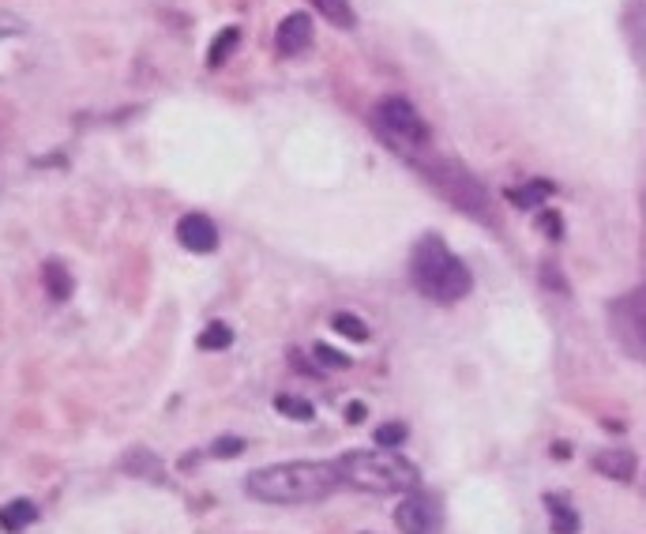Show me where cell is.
<instances>
[{"label": "cell", "instance_id": "cell-1", "mask_svg": "<svg viewBox=\"0 0 646 534\" xmlns=\"http://www.w3.org/2000/svg\"><path fill=\"white\" fill-rule=\"evenodd\" d=\"M339 486V463H275L245 478V493L263 504H316Z\"/></svg>", "mask_w": 646, "mask_h": 534}, {"label": "cell", "instance_id": "cell-2", "mask_svg": "<svg viewBox=\"0 0 646 534\" xmlns=\"http://www.w3.org/2000/svg\"><path fill=\"white\" fill-rule=\"evenodd\" d=\"M410 279H414L417 294L440 305H455L474 290V279L455 252L444 245V237H421L410 252Z\"/></svg>", "mask_w": 646, "mask_h": 534}, {"label": "cell", "instance_id": "cell-3", "mask_svg": "<svg viewBox=\"0 0 646 534\" xmlns=\"http://www.w3.org/2000/svg\"><path fill=\"white\" fill-rule=\"evenodd\" d=\"M339 474L346 486L354 489H369V493H410L421 482V471H417L410 459L395 452V448H357V452H346L339 459Z\"/></svg>", "mask_w": 646, "mask_h": 534}, {"label": "cell", "instance_id": "cell-4", "mask_svg": "<svg viewBox=\"0 0 646 534\" xmlns=\"http://www.w3.org/2000/svg\"><path fill=\"white\" fill-rule=\"evenodd\" d=\"M421 173H425V181L444 196L447 204L459 207L462 215H470L477 222H493L489 192L462 162H455V158H429V162H421Z\"/></svg>", "mask_w": 646, "mask_h": 534}, {"label": "cell", "instance_id": "cell-5", "mask_svg": "<svg viewBox=\"0 0 646 534\" xmlns=\"http://www.w3.org/2000/svg\"><path fill=\"white\" fill-rule=\"evenodd\" d=\"M372 128L384 136L391 147H402V155H410L417 147L429 143V125L425 117L406 102V98H384L372 110Z\"/></svg>", "mask_w": 646, "mask_h": 534}, {"label": "cell", "instance_id": "cell-6", "mask_svg": "<svg viewBox=\"0 0 646 534\" xmlns=\"http://www.w3.org/2000/svg\"><path fill=\"white\" fill-rule=\"evenodd\" d=\"M609 324H613L616 343L624 346L635 362L646 365V283L609 305Z\"/></svg>", "mask_w": 646, "mask_h": 534}, {"label": "cell", "instance_id": "cell-7", "mask_svg": "<svg viewBox=\"0 0 646 534\" xmlns=\"http://www.w3.org/2000/svg\"><path fill=\"white\" fill-rule=\"evenodd\" d=\"M395 523H399L402 534H440V527H444L440 497L425 493V489H410L395 508Z\"/></svg>", "mask_w": 646, "mask_h": 534}, {"label": "cell", "instance_id": "cell-8", "mask_svg": "<svg viewBox=\"0 0 646 534\" xmlns=\"http://www.w3.org/2000/svg\"><path fill=\"white\" fill-rule=\"evenodd\" d=\"M177 241L185 245L188 252H215L218 249V226L207 215L192 211L185 219L177 222Z\"/></svg>", "mask_w": 646, "mask_h": 534}, {"label": "cell", "instance_id": "cell-9", "mask_svg": "<svg viewBox=\"0 0 646 534\" xmlns=\"http://www.w3.org/2000/svg\"><path fill=\"white\" fill-rule=\"evenodd\" d=\"M312 42V19L305 12H293L278 23L275 31V46L282 57H297V53H305V46Z\"/></svg>", "mask_w": 646, "mask_h": 534}, {"label": "cell", "instance_id": "cell-10", "mask_svg": "<svg viewBox=\"0 0 646 534\" xmlns=\"http://www.w3.org/2000/svg\"><path fill=\"white\" fill-rule=\"evenodd\" d=\"M620 23H624V38H628L631 57L639 61V68H643L646 76V0H628Z\"/></svg>", "mask_w": 646, "mask_h": 534}, {"label": "cell", "instance_id": "cell-11", "mask_svg": "<svg viewBox=\"0 0 646 534\" xmlns=\"http://www.w3.org/2000/svg\"><path fill=\"white\" fill-rule=\"evenodd\" d=\"M594 471L609 474L613 482H631L635 478V452L628 448H605L594 456Z\"/></svg>", "mask_w": 646, "mask_h": 534}, {"label": "cell", "instance_id": "cell-12", "mask_svg": "<svg viewBox=\"0 0 646 534\" xmlns=\"http://www.w3.org/2000/svg\"><path fill=\"white\" fill-rule=\"evenodd\" d=\"M34 519H38V504L27 501V497H16V501H8L0 508V531L19 534V531H27Z\"/></svg>", "mask_w": 646, "mask_h": 534}, {"label": "cell", "instance_id": "cell-13", "mask_svg": "<svg viewBox=\"0 0 646 534\" xmlns=\"http://www.w3.org/2000/svg\"><path fill=\"white\" fill-rule=\"evenodd\" d=\"M42 283H46V294L53 301L72 298V275H68V267L57 264V260H49V264L42 267Z\"/></svg>", "mask_w": 646, "mask_h": 534}, {"label": "cell", "instance_id": "cell-14", "mask_svg": "<svg viewBox=\"0 0 646 534\" xmlns=\"http://www.w3.org/2000/svg\"><path fill=\"white\" fill-rule=\"evenodd\" d=\"M549 504V523H553V534H579V516H575V508L564 504L560 497H545Z\"/></svg>", "mask_w": 646, "mask_h": 534}, {"label": "cell", "instance_id": "cell-15", "mask_svg": "<svg viewBox=\"0 0 646 534\" xmlns=\"http://www.w3.org/2000/svg\"><path fill=\"white\" fill-rule=\"evenodd\" d=\"M316 8H320V16L327 19V23H335L339 31H354V12H350V4L346 0H312Z\"/></svg>", "mask_w": 646, "mask_h": 534}, {"label": "cell", "instance_id": "cell-16", "mask_svg": "<svg viewBox=\"0 0 646 534\" xmlns=\"http://www.w3.org/2000/svg\"><path fill=\"white\" fill-rule=\"evenodd\" d=\"M124 471H128V474H143V478H154V482H162V478H166L162 463H158L151 452H143V448H136L132 456L124 459Z\"/></svg>", "mask_w": 646, "mask_h": 534}, {"label": "cell", "instance_id": "cell-17", "mask_svg": "<svg viewBox=\"0 0 646 534\" xmlns=\"http://www.w3.org/2000/svg\"><path fill=\"white\" fill-rule=\"evenodd\" d=\"M237 42H241V31H237V27H226V31L211 42V49H207V64H211V68L226 64V61H230V53L237 49Z\"/></svg>", "mask_w": 646, "mask_h": 534}, {"label": "cell", "instance_id": "cell-18", "mask_svg": "<svg viewBox=\"0 0 646 534\" xmlns=\"http://www.w3.org/2000/svg\"><path fill=\"white\" fill-rule=\"evenodd\" d=\"M275 410L278 414H286V418H293V422H312V418H316V407H312L308 399H297V395H278Z\"/></svg>", "mask_w": 646, "mask_h": 534}, {"label": "cell", "instance_id": "cell-19", "mask_svg": "<svg viewBox=\"0 0 646 534\" xmlns=\"http://www.w3.org/2000/svg\"><path fill=\"white\" fill-rule=\"evenodd\" d=\"M549 192H553V185H549V181H530L526 189H511V192H508V200H511V204L530 207V211H534V207H538L541 200L549 196Z\"/></svg>", "mask_w": 646, "mask_h": 534}, {"label": "cell", "instance_id": "cell-20", "mask_svg": "<svg viewBox=\"0 0 646 534\" xmlns=\"http://www.w3.org/2000/svg\"><path fill=\"white\" fill-rule=\"evenodd\" d=\"M331 328L342 331L346 339H354V343H365L369 339V324L365 320H357L354 313H335L331 316Z\"/></svg>", "mask_w": 646, "mask_h": 534}, {"label": "cell", "instance_id": "cell-21", "mask_svg": "<svg viewBox=\"0 0 646 534\" xmlns=\"http://www.w3.org/2000/svg\"><path fill=\"white\" fill-rule=\"evenodd\" d=\"M200 350H226V346L233 343V331L230 324H207V328L200 331Z\"/></svg>", "mask_w": 646, "mask_h": 534}, {"label": "cell", "instance_id": "cell-22", "mask_svg": "<svg viewBox=\"0 0 646 534\" xmlns=\"http://www.w3.org/2000/svg\"><path fill=\"white\" fill-rule=\"evenodd\" d=\"M402 440H406V425L402 422H387L376 429V444H380V448H399Z\"/></svg>", "mask_w": 646, "mask_h": 534}, {"label": "cell", "instance_id": "cell-23", "mask_svg": "<svg viewBox=\"0 0 646 534\" xmlns=\"http://www.w3.org/2000/svg\"><path fill=\"white\" fill-rule=\"evenodd\" d=\"M245 452V440L241 437H218L215 444H211V456H218V459H233V456H241Z\"/></svg>", "mask_w": 646, "mask_h": 534}, {"label": "cell", "instance_id": "cell-24", "mask_svg": "<svg viewBox=\"0 0 646 534\" xmlns=\"http://www.w3.org/2000/svg\"><path fill=\"white\" fill-rule=\"evenodd\" d=\"M312 354H316L327 369H346V365H350V358H346L342 350H331L327 343H316V350H312Z\"/></svg>", "mask_w": 646, "mask_h": 534}, {"label": "cell", "instance_id": "cell-25", "mask_svg": "<svg viewBox=\"0 0 646 534\" xmlns=\"http://www.w3.org/2000/svg\"><path fill=\"white\" fill-rule=\"evenodd\" d=\"M541 283H549V286H553V290H568V286H564V279L556 275V267H553V264H545V267H541Z\"/></svg>", "mask_w": 646, "mask_h": 534}, {"label": "cell", "instance_id": "cell-26", "mask_svg": "<svg viewBox=\"0 0 646 534\" xmlns=\"http://www.w3.org/2000/svg\"><path fill=\"white\" fill-rule=\"evenodd\" d=\"M23 31V23H19V19H12V16H4V12H0V38H8V34H19Z\"/></svg>", "mask_w": 646, "mask_h": 534}, {"label": "cell", "instance_id": "cell-27", "mask_svg": "<svg viewBox=\"0 0 646 534\" xmlns=\"http://www.w3.org/2000/svg\"><path fill=\"white\" fill-rule=\"evenodd\" d=\"M346 418H350V422H361V418H365V403H350V407H346Z\"/></svg>", "mask_w": 646, "mask_h": 534}, {"label": "cell", "instance_id": "cell-28", "mask_svg": "<svg viewBox=\"0 0 646 534\" xmlns=\"http://www.w3.org/2000/svg\"><path fill=\"white\" fill-rule=\"evenodd\" d=\"M541 226H545L553 237H560V222H556V215H545V219H541Z\"/></svg>", "mask_w": 646, "mask_h": 534}]
</instances>
